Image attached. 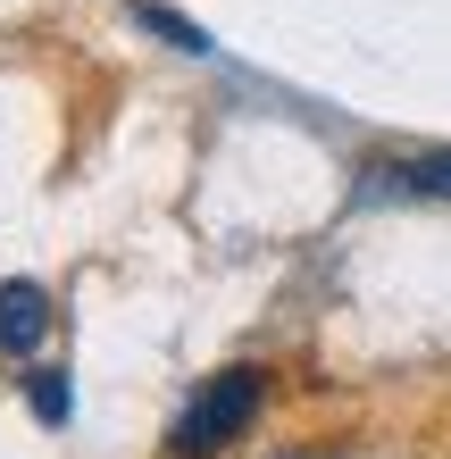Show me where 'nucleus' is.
<instances>
[{"label": "nucleus", "mask_w": 451, "mask_h": 459, "mask_svg": "<svg viewBox=\"0 0 451 459\" xmlns=\"http://www.w3.org/2000/svg\"><path fill=\"white\" fill-rule=\"evenodd\" d=\"M143 25H159V34H168L176 50H209V34H201V25H184V17H168V9H134Z\"/></svg>", "instance_id": "obj_5"}, {"label": "nucleus", "mask_w": 451, "mask_h": 459, "mask_svg": "<svg viewBox=\"0 0 451 459\" xmlns=\"http://www.w3.org/2000/svg\"><path fill=\"white\" fill-rule=\"evenodd\" d=\"M50 334V292L34 276H9L0 284V359H34Z\"/></svg>", "instance_id": "obj_2"}, {"label": "nucleus", "mask_w": 451, "mask_h": 459, "mask_svg": "<svg viewBox=\"0 0 451 459\" xmlns=\"http://www.w3.org/2000/svg\"><path fill=\"white\" fill-rule=\"evenodd\" d=\"M259 410H268V368H218L201 376V393L176 410L168 426V459H218L234 451L259 426Z\"/></svg>", "instance_id": "obj_1"}, {"label": "nucleus", "mask_w": 451, "mask_h": 459, "mask_svg": "<svg viewBox=\"0 0 451 459\" xmlns=\"http://www.w3.org/2000/svg\"><path fill=\"white\" fill-rule=\"evenodd\" d=\"M25 401H34V418H42V426H67V410H75V393H67V376H59V368H34V376H25Z\"/></svg>", "instance_id": "obj_4"}, {"label": "nucleus", "mask_w": 451, "mask_h": 459, "mask_svg": "<svg viewBox=\"0 0 451 459\" xmlns=\"http://www.w3.org/2000/svg\"><path fill=\"white\" fill-rule=\"evenodd\" d=\"M368 176H377V193H427V201H451V151L385 159V168H368Z\"/></svg>", "instance_id": "obj_3"}]
</instances>
